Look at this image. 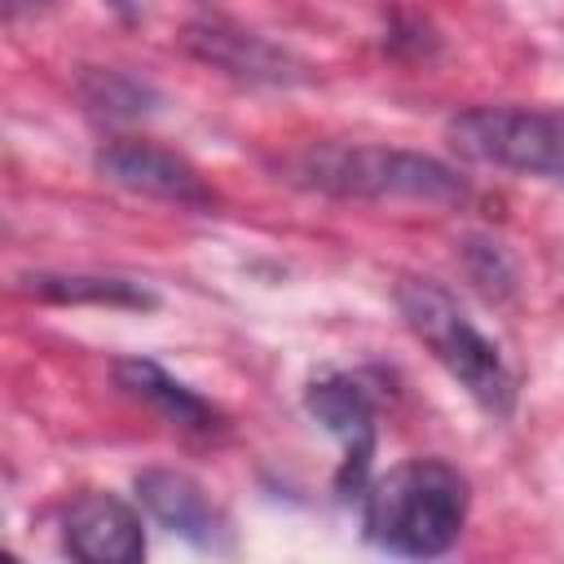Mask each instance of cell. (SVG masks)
<instances>
[{
	"instance_id": "cell-6",
	"label": "cell",
	"mask_w": 564,
	"mask_h": 564,
	"mask_svg": "<svg viewBox=\"0 0 564 564\" xmlns=\"http://www.w3.org/2000/svg\"><path fill=\"white\" fill-rule=\"evenodd\" d=\"M304 405L330 436L344 441V463L335 471L339 498L366 494V471L375 458V397H370V388L352 375H322L308 383Z\"/></svg>"
},
{
	"instance_id": "cell-10",
	"label": "cell",
	"mask_w": 564,
	"mask_h": 564,
	"mask_svg": "<svg viewBox=\"0 0 564 564\" xmlns=\"http://www.w3.org/2000/svg\"><path fill=\"white\" fill-rule=\"evenodd\" d=\"M115 383L128 397H137L141 405H150L172 427H185V432H216L220 427V410L212 401H203L194 388H185L181 379H172L163 366H154L145 357L115 361Z\"/></svg>"
},
{
	"instance_id": "cell-8",
	"label": "cell",
	"mask_w": 564,
	"mask_h": 564,
	"mask_svg": "<svg viewBox=\"0 0 564 564\" xmlns=\"http://www.w3.org/2000/svg\"><path fill=\"white\" fill-rule=\"evenodd\" d=\"M62 546L84 564H137L145 555L141 516L123 498L88 489L62 516Z\"/></svg>"
},
{
	"instance_id": "cell-3",
	"label": "cell",
	"mask_w": 564,
	"mask_h": 564,
	"mask_svg": "<svg viewBox=\"0 0 564 564\" xmlns=\"http://www.w3.org/2000/svg\"><path fill=\"white\" fill-rule=\"evenodd\" d=\"M397 308L410 326V335L445 366V375L494 419H507L516 405V379L489 335L476 330V322L458 308V300L432 282V278H401L397 282Z\"/></svg>"
},
{
	"instance_id": "cell-13",
	"label": "cell",
	"mask_w": 564,
	"mask_h": 564,
	"mask_svg": "<svg viewBox=\"0 0 564 564\" xmlns=\"http://www.w3.org/2000/svg\"><path fill=\"white\" fill-rule=\"evenodd\" d=\"M106 4H115V9H123V13H128V0H106Z\"/></svg>"
},
{
	"instance_id": "cell-1",
	"label": "cell",
	"mask_w": 564,
	"mask_h": 564,
	"mask_svg": "<svg viewBox=\"0 0 564 564\" xmlns=\"http://www.w3.org/2000/svg\"><path fill=\"white\" fill-rule=\"evenodd\" d=\"M471 489L445 458H410L388 467L361 494V529L392 555H445L467 524Z\"/></svg>"
},
{
	"instance_id": "cell-11",
	"label": "cell",
	"mask_w": 564,
	"mask_h": 564,
	"mask_svg": "<svg viewBox=\"0 0 564 564\" xmlns=\"http://www.w3.org/2000/svg\"><path fill=\"white\" fill-rule=\"evenodd\" d=\"M18 291L44 304H106V308H159V295L132 278L106 273H22Z\"/></svg>"
},
{
	"instance_id": "cell-7",
	"label": "cell",
	"mask_w": 564,
	"mask_h": 564,
	"mask_svg": "<svg viewBox=\"0 0 564 564\" xmlns=\"http://www.w3.org/2000/svg\"><path fill=\"white\" fill-rule=\"evenodd\" d=\"M181 40L203 66H212L229 79H242V84L291 88V84L308 79L304 62L295 53H286L282 44H273L256 31H242L234 22H189Z\"/></svg>"
},
{
	"instance_id": "cell-2",
	"label": "cell",
	"mask_w": 564,
	"mask_h": 564,
	"mask_svg": "<svg viewBox=\"0 0 564 564\" xmlns=\"http://www.w3.org/2000/svg\"><path fill=\"white\" fill-rule=\"evenodd\" d=\"M282 181L335 194V198H410V203H436L458 207L467 198V181L419 150H392V145H352V141H326L295 150L278 163Z\"/></svg>"
},
{
	"instance_id": "cell-12",
	"label": "cell",
	"mask_w": 564,
	"mask_h": 564,
	"mask_svg": "<svg viewBox=\"0 0 564 564\" xmlns=\"http://www.w3.org/2000/svg\"><path fill=\"white\" fill-rule=\"evenodd\" d=\"M75 93H79L84 110L106 123H132L159 106V93L145 79H137L128 70H110V66H88L79 75Z\"/></svg>"
},
{
	"instance_id": "cell-5",
	"label": "cell",
	"mask_w": 564,
	"mask_h": 564,
	"mask_svg": "<svg viewBox=\"0 0 564 564\" xmlns=\"http://www.w3.org/2000/svg\"><path fill=\"white\" fill-rule=\"evenodd\" d=\"M93 167L110 185L145 194V198H163V203H176V207H212L216 203L203 172L189 159H181L176 150H163L154 141H137V137L106 141L93 154Z\"/></svg>"
},
{
	"instance_id": "cell-9",
	"label": "cell",
	"mask_w": 564,
	"mask_h": 564,
	"mask_svg": "<svg viewBox=\"0 0 564 564\" xmlns=\"http://www.w3.org/2000/svg\"><path fill=\"white\" fill-rule=\"evenodd\" d=\"M137 498L141 507L176 538L203 546V551H220L225 546V516L216 511V502L207 498V489L176 471V467H150L137 476Z\"/></svg>"
},
{
	"instance_id": "cell-4",
	"label": "cell",
	"mask_w": 564,
	"mask_h": 564,
	"mask_svg": "<svg viewBox=\"0 0 564 564\" xmlns=\"http://www.w3.org/2000/svg\"><path fill=\"white\" fill-rule=\"evenodd\" d=\"M449 145L489 167L564 176V115L533 106H471L445 123Z\"/></svg>"
}]
</instances>
